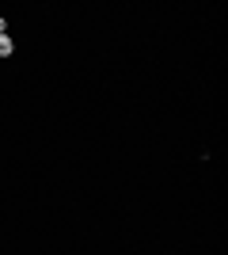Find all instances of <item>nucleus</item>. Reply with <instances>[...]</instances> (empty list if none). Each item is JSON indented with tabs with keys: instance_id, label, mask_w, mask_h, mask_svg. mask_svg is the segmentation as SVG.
<instances>
[{
	"instance_id": "nucleus-1",
	"label": "nucleus",
	"mask_w": 228,
	"mask_h": 255,
	"mask_svg": "<svg viewBox=\"0 0 228 255\" xmlns=\"http://www.w3.org/2000/svg\"><path fill=\"white\" fill-rule=\"evenodd\" d=\"M15 53V42H11L8 34H0V57H11Z\"/></svg>"
}]
</instances>
